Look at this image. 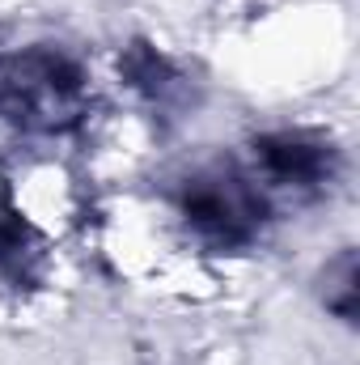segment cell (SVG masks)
Wrapping results in <instances>:
<instances>
[{
	"instance_id": "1",
	"label": "cell",
	"mask_w": 360,
	"mask_h": 365,
	"mask_svg": "<svg viewBox=\"0 0 360 365\" xmlns=\"http://www.w3.org/2000/svg\"><path fill=\"white\" fill-rule=\"evenodd\" d=\"M0 102L21 123L60 128V123L77 119V110L85 102L81 68L55 51H26L21 60L9 64V73L0 81Z\"/></svg>"
},
{
	"instance_id": "2",
	"label": "cell",
	"mask_w": 360,
	"mask_h": 365,
	"mask_svg": "<svg viewBox=\"0 0 360 365\" xmlns=\"http://www.w3.org/2000/svg\"><path fill=\"white\" fill-rule=\"evenodd\" d=\"M182 212L203 238L233 247L263 221V200L242 179H195L182 195Z\"/></svg>"
},
{
	"instance_id": "3",
	"label": "cell",
	"mask_w": 360,
	"mask_h": 365,
	"mask_svg": "<svg viewBox=\"0 0 360 365\" xmlns=\"http://www.w3.org/2000/svg\"><path fill=\"white\" fill-rule=\"evenodd\" d=\"M259 162L275 182L288 187H314L322 175H331V153H322V145H309L301 136H275L259 145Z\"/></svg>"
}]
</instances>
